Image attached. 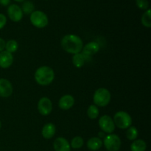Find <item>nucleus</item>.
Returning <instances> with one entry per match:
<instances>
[{
    "label": "nucleus",
    "instance_id": "f257e3e1",
    "mask_svg": "<svg viewBox=\"0 0 151 151\" xmlns=\"http://www.w3.org/2000/svg\"><path fill=\"white\" fill-rule=\"evenodd\" d=\"M62 49L69 54L75 55L80 53L83 47V43L81 37L74 34L64 35L60 41Z\"/></svg>",
    "mask_w": 151,
    "mask_h": 151
},
{
    "label": "nucleus",
    "instance_id": "f03ea898",
    "mask_svg": "<svg viewBox=\"0 0 151 151\" xmlns=\"http://www.w3.org/2000/svg\"><path fill=\"white\" fill-rule=\"evenodd\" d=\"M34 78L38 85L48 86L51 84L55 79L54 70L50 66H40L35 71Z\"/></svg>",
    "mask_w": 151,
    "mask_h": 151
},
{
    "label": "nucleus",
    "instance_id": "7ed1b4c3",
    "mask_svg": "<svg viewBox=\"0 0 151 151\" xmlns=\"http://www.w3.org/2000/svg\"><path fill=\"white\" fill-rule=\"evenodd\" d=\"M111 99V92L106 88L97 89L93 96V101L97 107H106L110 103Z\"/></svg>",
    "mask_w": 151,
    "mask_h": 151
},
{
    "label": "nucleus",
    "instance_id": "20e7f679",
    "mask_svg": "<svg viewBox=\"0 0 151 151\" xmlns=\"http://www.w3.org/2000/svg\"><path fill=\"white\" fill-rule=\"evenodd\" d=\"M115 126L119 129H128L132 125V118L131 115L123 111H117L113 118Z\"/></svg>",
    "mask_w": 151,
    "mask_h": 151
},
{
    "label": "nucleus",
    "instance_id": "39448f33",
    "mask_svg": "<svg viewBox=\"0 0 151 151\" xmlns=\"http://www.w3.org/2000/svg\"><path fill=\"white\" fill-rule=\"evenodd\" d=\"M29 20L34 27L39 29L46 27L49 23L48 16L41 10H34L30 14Z\"/></svg>",
    "mask_w": 151,
    "mask_h": 151
},
{
    "label": "nucleus",
    "instance_id": "423d86ee",
    "mask_svg": "<svg viewBox=\"0 0 151 151\" xmlns=\"http://www.w3.org/2000/svg\"><path fill=\"white\" fill-rule=\"evenodd\" d=\"M103 143L108 151H119L122 145V142L119 136L114 134L106 136Z\"/></svg>",
    "mask_w": 151,
    "mask_h": 151
},
{
    "label": "nucleus",
    "instance_id": "0eeeda50",
    "mask_svg": "<svg viewBox=\"0 0 151 151\" xmlns=\"http://www.w3.org/2000/svg\"><path fill=\"white\" fill-rule=\"evenodd\" d=\"M99 126L105 134H111L114 131L115 125L113 119L109 115H103L99 119Z\"/></svg>",
    "mask_w": 151,
    "mask_h": 151
},
{
    "label": "nucleus",
    "instance_id": "6e6552de",
    "mask_svg": "<svg viewBox=\"0 0 151 151\" xmlns=\"http://www.w3.org/2000/svg\"><path fill=\"white\" fill-rule=\"evenodd\" d=\"M37 108L42 116H48L52 111V103L49 97H43L38 100Z\"/></svg>",
    "mask_w": 151,
    "mask_h": 151
},
{
    "label": "nucleus",
    "instance_id": "1a4fd4ad",
    "mask_svg": "<svg viewBox=\"0 0 151 151\" xmlns=\"http://www.w3.org/2000/svg\"><path fill=\"white\" fill-rule=\"evenodd\" d=\"M100 50V45L96 41H91L88 44L83 46L82 49V54L86 58V61H89L91 60V58L95 54H97Z\"/></svg>",
    "mask_w": 151,
    "mask_h": 151
},
{
    "label": "nucleus",
    "instance_id": "9d476101",
    "mask_svg": "<svg viewBox=\"0 0 151 151\" xmlns=\"http://www.w3.org/2000/svg\"><path fill=\"white\" fill-rule=\"evenodd\" d=\"M23 12L20 6L12 4L7 7V15L10 20L13 22H19L23 18Z\"/></svg>",
    "mask_w": 151,
    "mask_h": 151
},
{
    "label": "nucleus",
    "instance_id": "9b49d317",
    "mask_svg": "<svg viewBox=\"0 0 151 151\" xmlns=\"http://www.w3.org/2000/svg\"><path fill=\"white\" fill-rule=\"evenodd\" d=\"M13 88L11 82L5 78H0V97L7 98L13 94Z\"/></svg>",
    "mask_w": 151,
    "mask_h": 151
},
{
    "label": "nucleus",
    "instance_id": "f8f14e48",
    "mask_svg": "<svg viewBox=\"0 0 151 151\" xmlns=\"http://www.w3.org/2000/svg\"><path fill=\"white\" fill-rule=\"evenodd\" d=\"M75 98L70 94H65L62 96L58 102L59 108L62 110H69L75 105Z\"/></svg>",
    "mask_w": 151,
    "mask_h": 151
},
{
    "label": "nucleus",
    "instance_id": "ddd939ff",
    "mask_svg": "<svg viewBox=\"0 0 151 151\" xmlns=\"http://www.w3.org/2000/svg\"><path fill=\"white\" fill-rule=\"evenodd\" d=\"M55 151H71L69 141L63 137H58L53 143Z\"/></svg>",
    "mask_w": 151,
    "mask_h": 151
},
{
    "label": "nucleus",
    "instance_id": "4468645a",
    "mask_svg": "<svg viewBox=\"0 0 151 151\" xmlns=\"http://www.w3.org/2000/svg\"><path fill=\"white\" fill-rule=\"evenodd\" d=\"M13 63V55L6 50L0 52V67L2 69H7Z\"/></svg>",
    "mask_w": 151,
    "mask_h": 151
},
{
    "label": "nucleus",
    "instance_id": "2eb2a0df",
    "mask_svg": "<svg viewBox=\"0 0 151 151\" xmlns=\"http://www.w3.org/2000/svg\"><path fill=\"white\" fill-rule=\"evenodd\" d=\"M55 125L53 123H51V122H48V123L45 124L42 128V131H41L42 137L46 139H50L52 138L55 135Z\"/></svg>",
    "mask_w": 151,
    "mask_h": 151
},
{
    "label": "nucleus",
    "instance_id": "dca6fc26",
    "mask_svg": "<svg viewBox=\"0 0 151 151\" xmlns=\"http://www.w3.org/2000/svg\"><path fill=\"white\" fill-rule=\"evenodd\" d=\"M103 140L99 137H92L90 138L87 142V147L90 150L97 151L100 149L103 146Z\"/></svg>",
    "mask_w": 151,
    "mask_h": 151
},
{
    "label": "nucleus",
    "instance_id": "f3484780",
    "mask_svg": "<svg viewBox=\"0 0 151 151\" xmlns=\"http://www.w3.org/2000/svg\"><path fill=\"white\" fill-rule=\"evenodd\" d=\"M86 62V58L84 57V55L81 52L73 55V57H72V63H73L74 66H75L76 68L83 67L84 66V64H85Z\"/></svg>",
    "mask_w": 151,
    "mask_h": 151
},
{
    "label": "nucleus",
    "instance_id": "a211bd4d",
    "mask_svg": "<svg viewBox=\"0 0 151 151\" xmlns=\"http://www.w3.org/2000/svg\"><path fill=\"white\" fill-rule=\"evenodd\" d=\"M147 149V144L143 139H136L131 143V151H145Z\"/></svg>",
    "mask_w": 151,
    "mask_h": 151
},
{
    "label": "nucleus",
    "instance_id": "6ab92c4d",
    "mask_svg": "<svg viewBox=\"0 0 151 151\" xmlns=\"http://www.w3.org/2000/svg\"><path fill=\"white\" fill-rule=\"evenodd\" d=\"M19 48V44L17 41L14 39H10L6 42L5 50L8 52L13 54V52H16Z\"/></svg>",
    "mask_w": 151,
    "mask_h": 151
},
{
    "label": "nucleus",
    "instance_id": "aec40b11",
    "mask_svg": "<svg viewBox=\"0 0 151 151\" xmlns=\"http://www.w3.org/2000/svg\"><path fill=\"white\" fill-rule=\"evenodd\" d=\"M21 8L24 14H31L35 10V5L31 1H24L22 3Z\"/></svg>",
    "mask_w": 151,
    "mask_h": 151
},
{
    "label": "nucleus",
    "instance_id": "412c9836",
    "mask_svg": "<svg viewBox=\"0 0 151 151\" xmlns=\"http://www.w3.org/2000/svg\"><path fill=\"white\" fill-rule=\"evenodd\" d=\"M142 24L144 27L147 28L151 27V10L150 9H147L143 13L142 16Z\"/></svg>",
    "mask_w": 151,
    "mask_h": 151
},
{
    "label": "nucleus",
    "instance_id": "4be33fe9",
    "mask_svg": "<svg viewBox=\"0 0 151 151\" xmlns=\"http://www.w3.org/2000/svg\"><path fill=\"white\" fill-rule=\"evenodd\" d=\"M99 109L95 105H91L87 109V116L91 119H95L99 116Z\"/></svg>",
    "mask_w": 151,
    "mask_h": 151
},
{
    "label": "nucleus",
    "instance_id": "5701e85b",
    "mask_svg": "<svg viewBox=\"0 0 151 151\" xmlns=\"http://www.w3.org/2000/svg\"><path fill=\"white\" fill-rule=\"evenodd\" d=\"M139 131L135 126H131L126 131V137L130 141H134L138 137Z\"/></svg>",
    "mask_w": 151,
    "mask_h": 151
},
{
    "label": "nucleus",
    "instance_id": "b1692460",
    "mask_svg": "<svg viewBox=\"0 0 151 151\" xmlns=\"http://www.w3.org/2000/svg\"><path fill=\"white\" fill-rule=\"evenodd\" d=\"M84 140L81 137H75L72 139L70 143L71 147L73 149H80L83 146Z\"/></svg>",
    "mask_w": 151,
    "mask_h": 151
},
{
    "label": "nucleus",
    "instance_id": "393cba45",
    "mask_svg": "<svg viewBox=\"0 0 151 151\" xmlns=\"http://www.w3.org/2000/svg\"><path fill=\"white\" fill-rule=\"evenodd\" d=\"M136 4L140 10H147L149 7V2L147 0H136Z\"/></svg>",
    "mask_w": 151,
    "mask_h": 151
},
{
    "label": "nucleus",
    "instance_id": "a878e982",
    "mask_svg": "<svg viewBox=\"0 0 151 151\" xmlns=\"http://www.w3.org/2000/svg\"><path fill=\"white\" fill-rule=\"evenodd\" d=\"M7 24V17L2 13H0V29H2Z\"/></svg>",
    "mask_w": 151,
    "mask_h": 151
},
{
    "label": "nucleus",
    "instance_id": "bb28decb",
    "mask_svg": "<svg viewBox=\"0 0 151 151\" xmlns=\"http://www.w3.org/2000/svg\"><path fill=\"white\" fill-rule=\"evenodd\" d=\"M5 44L6 42L3 38H0V52L2 51H4V50L5 49Z\"/></svg>",
    "mask_w": 151,
    "mask_h": 151
},
{
    "label": "nucleus",
    "instance_id": "cd10ccee",
    "mask_svg": "<svg viewBox=\"0 0 151 151\" xmlns=\"http://www.w3.org/2000/svg\"><path fill=\"white\" fill-rule=\"evenodd\" d=\"M10 3V0H0V4L2 6H7Z\"/></svg>",
    "mask_w": 151,
    "mask_h": 151
},
{
    "label": "nucleus",
    "instance_id": "c85d7f7f",
    "mask_svg": "<svg viewBox=\"0 0 151 151\" xmlns=\"http://www.w3.org/2000/svg\"><path fill=\"white\" fill-rule=\"evenodd\" d=\"M98 136H99V138L100 139H101V138L104 139L105 137H106V134H105V133L103 132V131H100V132H99Z\"/></svg>",
    "mask_w": 151,
    "mask_h": 151
},
{
    "label": "nucleus",
    "instance_id": "c756f323",
    "mask_svg": "<svg viewBox=\"0 0 151 151\" xmlns=\"http://www.w3.org/2000/svg\"><path fill=\"white\" fill-rule=\"evenodd\" d=\"M14 1H17V2H24V1H26V0H14Z\"/></svg>",
    "mask_w": 151,
    "mask_h": 151
},
{
    "label": "nucleus",
    "instance_id": "7c9ffc66",
    "mask_svg": "<svg viewBox=\"0 0 151 151\" xmlns=\"http://www.w3.org/2000/svg\"><path fill=\"white\" fill-rule=\"evenodd\" d=\"M1 122L0 121V130H1Z\"/></svg>",
    "mask_w": 151,
    "mask_h": 151
}]
</instances>
